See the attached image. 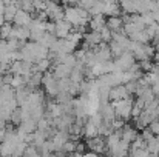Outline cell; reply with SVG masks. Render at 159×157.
I'll list each match as a JSON object with an SVG mask.
<instances>
[{"instance_id":"1","label":"cell","mask_w":159,"mask_h":157,"mask_svg":"<svg viewBox=\"0 0 159 157\" xmlns=\"http://www.w3.org/2000/svg\"><path fill=\"white\" fill-rule=\"evenodd\" d=\"M113 106L116 109V116L119 119H124V120H128L133 114V105H134V100L131 97H127V99H122V100H116L113 102Z\"/></svg>"},{"instance_id":"2","label":"cell","mask_w":159,"mask_h":157,"mask_svg":"<svg viewBox=\"0 0 159 157\" xmlns=\"http://www.w3.org/2000/svg\"><path fill=\"white\" fill-rule=\"evenodd\" d=\"M133 65H136V57L133 55L131 51H125L122 55H119L116 60H114V71H120V72H125L128 71Z\"/></svg>"},{"instance_id":"3","label":"cell","mask_w":159,"mask_h":157,"mask_svg":"<svg viewBox=\"0 0 159 157\" xmlns=\"http://www.w3.org/2000/svg\"><path fill=\"white\" fill-rule=\"evenodd\" d=\"M42 85H43V88H45L48 96H51L54 99L57 97V94H59V80L54 77L53 72H45L43 74Z\"/></svg>"},{"instance_id":"4","label":"cell","mask_w":159,"mask_h":157,"mask_svg":"<svg viewBox=\"0 0 159 157\" xmlns=\"http://www.w3.org/2000/svg\"><path fill=\"white\" fill-rule=\"evenodd\" d=\"M45 12L48 14V19H51L53 22H59L65 19V8L60 6L57 2H48Z\"/></svg>"},{"instance_id":"5","label":"cell","mask_w":159,"mask_h":157,"mask_svg":"<svg viewBox=\"0 0 159 157\" xmlns=\"http://www.w3.org/2000/svg\"><path fill=\"white\" fill-rule=\"evenodd\" d=\"M87 148L96 154L101 156V153H105L107 151V142L102 136H98V137H93V139H88L87 142Z\"/></svg>"},{"instance_id":"6","label":"cell","mask_w":159,"mask_h":157,"mask_svg":"<svg viewBox=\"0 0 159 157\" xmlns=\"http://www.w3.org/2000/svg\"><path fill=\"white\" fill-rule=\"evenodd\" d=\"M94 59H96V62H108V60H111V57H113V54H111V50H110V45L108 43H101V45H98V46H94Z\"/></svg>"},{"instance_id":"7","label":"cell","mask_w":159,"mask_h":157,"mask_svg":"<svg viewBox=\"0 0 159 157\" xmlns=\"http://www.w3.org/2000/svg\"><path fill=\"white\" fill-rule=\"evenodd\" d=\"M56 23V31H54V36L57 39H66L71 31H73V25L70 22H66L65 19L63 20H59V22H54Z\"/></svg>"},{"instance_id":"8","label":"cell","mask_w":159,"mask_h":157,"mask_svg":"<svg viewBox=\"0 0 159 157\" xmlns=\"http://www.w3.org/2000/svg\"><path fill=\"white\" fill-rule=\"evenodd\" d=\"M127 97H130V93H128L125 85H116L110 89V100L111 102L122 100V99H127Z\"/></svg>"},{"instance_id":"9","label":"cell","mask_w":159,"mask_h":157,"mask_svg":"<svg viewBox=\"0 0 159 157\" xmlns=\"http://www.w3.org/2000/svg\"><path fill=\"white\" fill-rule=\"evenodd\" d=\"M73 72V68L65 65V63H57L53 65V74L57 80H62V79H68Z\"/></svg>"},{"instance_id":"10","label":"cell","mask_w":159,"mask_h":157,"mask_svg":"<svg viewBox=\"0 0 159 157\" xmlns=\"http://www.w3.org/2000/svg\"><path fill=\"white\" fill-rule=\"evenodd\" d=\"M124 25H125V22H124V19L120 15H114V17H108L107 19V28L111 29L113 33L124 31Z\"/></svg>"},{"instance_id":"11","label":"cell","mask_w":159,"mask_h":157,"mask_svg":"<svg viewBox=\"0 0 159 157\" xmlns=\"http://www.w3.org/2000/svg\"><path fill=\"white\" fill-rule=\"evenodd\" d=\"M99 112H101V116H102V120H104V122H113V120L117 117V116H116V109H114V106H113L111 103L101 105Z\"/></svg>"},{"instance_id":"12","label":"cell","mask_w":159,"mask_h":157,"mask_svg":"<svg viewBox=\"0 0 159 157\" xmlns=\"http://www.w3.org/2000/svg\"><path fill=\"white\" fill-rule=\"evenodd\" d=\"M33 22V17L30 12L23 11V9H19L17 14H16V19H14V25L16 26H30V23Z\"/></svg>"},{"instance_id":"13","label":"cell","mask_w":159,"mask_h":157,"mask_svg":"<svg viewBox=\"0 0 159 157\" xmlns=\"http://www.w3.org/2000/svg\"><path fill=\"white\" fill-rule=\"evenodd\" d=\"M31 93H33V89H31L28 85L20 86V88L16 89V100H17L19 106H22L23 103H26V100H28V97H30Z\"/></svg>"},{"instance_id":"14","label":"cell","mask_w":159,"mask_h":157,"mask_svg":"<svg viewBox=\"0 0 159 157\" xmlns=\"http://www.w3.org/2000/svg\"><path fill=\"white\" fill-rule=\"evenodd\" d=\"M88 26H90L91 31H98V33H101V31L107 26L105 17H104V15H93V17L90 19Z\"/></svg>"},{"instance_id":"15","label":"cell","mask_w":159,"mask_h":157,"mask_svg":"<svg viewBox=\"0 0 159 157\" xmlns=\"http://www.w3.org/2000/svg\"><path fill=\"white\" fill-rule=\"evenodd\" d=\"M120 136H122V140L131 143V142H134V139L138 137V131H136L134 126H131V125H125V126L120 129Z\"/></svg>"},{"instance_id":"16","label":"cell","mask_w":159,"mask_h":157,"mask_svg":"<svg viewBox=\"0 0 159 157\" xmlns=\"http://www.w3.org/2000/svg\"><path fill=\"white\" fill-rule=\"evenodd\" d=\"M82 136L88 140V139H93V137H98L99 136V129H98V125H94L93 122H87L84 125V129H82Z\"/></svg>"},{"instance_id":"17","label":"cell","mask_w":159,"mask_h":157,"mask_svg":"<svg viewBox=\"0 0 159 157\" xmlns=\"http://www.w3.org/2000/svg\"><path fill=\"white\" fill-rule=\"evenodd\" d=\"M20 8L17 6V3H16V0L11 3V5H6V8H5V20L8 22V23H12L14 22V19H16V14H17V11H19Z\"/></svg>"},{"instance_id":"18","label":"cell","mask_w":159,"mask_h":157,"mask_svg":"<svg viewBox=\"0 0 159 157\" xmlns=\"http://www.w3.org/2000/svg\"><path fill=\"white\" fill-rule=\"evenodd\" d=\"M42 79H43V74L42 72H37V71H34L33 72V76L28 79V82H26V85L33 89V91H36L40 85H42Z\"/></svg>"},{"instance_id":"19","label":"cell","mask_w":159,"mask_h":157,"mask_svg":"<svg viewBox=\"0 0 159 157\" xmlns=\"http://www.w3.org/2000/svg\"><path fill=\"white\" fill-rule=\"evenodd\" d=\"M105 3V2H104ZM120 6L116 3H105L104 5V15H108V17H114V15H119L120 14Z\"/></svg>"},{"instance_id":"20","label":"cell","mask_w":159,"mask_h":157,"mask_svg":"<svg viewBox=\"0 0 159 157\" xmlns=\"http://www.w3.org/2000/svg\"><path fill=\"white\" fill-rule=\"evenodd\" d=\"M25 133H28V134H33V133H36L37 131V122L34 120V119H26V120H23L20 125H19Z\"/></svg>"},{"instance_id":"21","label":"cell","mask_w":159,"mask_h":157,"mask_svg":"<svg viewBox=\"0 0 159 157\" xmlns=\"http://www.w3.org/2000/svg\"><path fill=\"white\" fill-rule=\"evenodd\" d=\"M51 66H53V62H51L50 59H43V60H40V62H37V63L34 65V71L45 74V72H48V71H50V68H51Z\"/></svg>"},{"instance_id":"22","label":"cell","mask_w":159,"mask_h":157,"mask_svg":"<svg viewBox=\"0 0 159 157\" xmlns=\"http://www.w3.org/2000/svg\"><path fill=\"white\" fill-rule=\"evenodd\" d=\"M57 42V37L54 36V34H51V33H47L42 39H40V45H43V46H47V48H51L54 43Z\"/></svg>"},{"instance_id":"23","label":"cell","mask_w":159,"mask_h":157,"mask_svg":"<svg viewBox=\"0 0 159 157\" xmlns=\"http://www.w3.org/2000/svg\"><path fill=\"white\" fill-rule=\"evenodd\" d=\"M131 40L133 42H138V43H148L150 42V37H148V34L145 33V29H142V31H139V33H136L133 37H131Z\"/></svg>"},{"instance_id":"24","label":"cell","mask_w":159,"mask_h":157,"mask_svg":"<svg viewBox=\"0 0 159 157\" xmlns=\"http://www.w3.org/2000/svg\"><path fill=\"white\" fill-rule=\"evenodd\" d=\"M108 45H110V50H111V54H113V57H116V59H117L119 55H122L124 52L127 51V50H125L124 46H120L119 43H116V42H113V40H111V42H110Z\"/></svg>"},{"instance_id":"25","label":"cell","mask_w":159,"mask_h":157,"mask_svg":"<svg viewBox=\"0 0 159 157\" xmlns=\"http://www.w3.org/2000/svg\"><path fill=\"white\" fill-rule=\"evenodd\" d=\"M147 150L152 154H159V136H155L150 142H147Z\"/></svg>"},{"instance_id":"26","label":"cell","mask_w":159,"mask_h":157,"mask_svg":"<svg viewBox=\"0 0 159 157\" xmlns=\"http://www.w3.org/2000/svg\"><path fill=\"white\" fill-rule=\"evenodd\" d=\"M12 28H14V26L6 22V23L0 28V39H2V40H8L9 36H11V33H12Z\"/></svg>"},{"instance_id":"27","label":"cell","mask_w":159,"mask_h":157,"mask_svg":"<svg viewBox=\"0 0 159 157\" xmlns=\"http://www.w3.org/2000/svg\"><path fill=\"white\" fill-rule=\"evenodd\" d=\"M11 123L12 125H16V126H19L22 122H23V117H22V108L19 106L16 111H12V114H11Z\"/></svg>"},{"instance_id":"28","label":"cell","mask_w":159,"mask_h":157,"mask_svg":"<svg viewBox=\"0 0 159 157\" xmlns=\"http://www.w3.org/2000/svg\"><path fill=\"white\" fill-rule=\"evenodd\" d=\"M23 157H42V153H40V150L37 146L28 145L26 150H25V153H23Z\"/></svg>"},{"instance_id":"29","label":"cell","mask_w":159,"mask_h":157,"mask_svg":"<svg viewBox=\"0 0 159 157\" xmlns=\"http://www.w3.org/2000/svg\"><path fill=\"white\" fill-rule=\"evenodd\" d=\"M152 153L147 148H136V150H130V157H150Z\"/></svg>"},{"instance_id":"30","label":"cell","mask_w":159,"mask_h":157,"mask_svg":"<svg viewBox=\"0 0 159 157\" xmlns=\"http://www.w3.org/2000/svg\"><path fill=\"white\" fill-rule=\"evenodd\" d=\"M76 148H77V142H74V140H68V142H65L62 151L66 153V154H71V153H76Z\"/></svg>"},{"instance_id":"31","label":"cell","mask_w":159,"mask_h":157,"mask_svg":"<svg viewBox=\"0 0 159 157\" xmlns=\"http://www.w3.org/2000/svg\"><path fill=\"white\" fill-rule=\"evenodd\" d=\"M26 85V82H25V79L22 77V76H14L12 77V82H11V88H20V86H25Z\"/></svg>"},{"instance_id":"32","label":"cell","mask_w":159,"mask_h":157,"mask_svg":"<svg viewBox=\"0 0 159 157\" xmlns=\"http://www.w3.org/2000/svg\"><path fill=\"white\" fill-rule=\"evenodd\" d=\"M101 36H102V42L110 43V42H111V39H113V31H111V29H108V28L105 26V28L101 31Z\"/></svg>"},{"instance_id":"33","label":"cell","mask_w":159,"mask_h":157,"mask_svg":"<svg viewBox=\"0 0 159 157\" xmlns=\"http://www.w3.org/2000/svg\"><path fill=\"white\" fill-rule=\"evenodd\" d=\"M34 9H36V12H42L47 9V3L43 0H34Z\"/></svg>"},{"instance_id":"34","label":"cell","mask_w":159,"mask_h":157,"mask_svg":"<svg viewBox=\"0 0 159 157\" xmlns=\"http://www.w3.org/2000/svg\"><path fill=\"white\" fill-rule=\"evenodd\" d=\"M96 2H98V0H80V2H79V5H80L82 8H85L87 11H90V9L94 6V3H96Z\"/></svg>"},{"instance_id":"35","label":"cell","mask_w":159,"mask_h":157,"mask_svg":"<svg viewBox=\"0 0 159 157\" xmlns=\"http://www.w3.org/2000/svg\"><path fill=\"white\" fill-rule=\"evenodd\" d=\"M141 137H142V139H144L145 142H150V140H152V139L155 137V134H153V133H152V131H150L148 128H145V129L142 131V134H141Z\"/></svg>"},{"instance_id":"36","label":"cell","mask_w":159,"mask_h":157,"mask_svg":"<svg viewBox=\"0 0 159 157\" xmlns=\"http://www.w3.org/2000/svg\"><path fill=\"white\" fill-rule=\"evenodd\" d=\"M54 31H56V23L54 22H47V33L54 34Z\"/></svg>"},{"instance_id":"37","label":"cell","mask_w":159,"mask_h":157,"mask_svg":"<svg viewBox=\"0 0 159 157\" xmlns=\"http://www.w3.org/2000/svg\"><path fill=\"white\" fill-rule=\"evenodd\" d=\"M6 139V128L5 129H0V143H3Z\"/></svg>"},{"instance_id":"38","label":"cell","mask_w":159,"mask_h":157,"mask_svg":"<svg viewBox=\"0 0 159 157\" xmlns=\"http://www.w3.org/2000/svg\"><path fill=\"white\" fill-rule=\"evenodd\" d=\"M82 157H101V156L96 154V153H93V151H90V153H84V156Z\"/></svg>"},{"instance_id":"39","label":"cell","mask_w":159,"mask_h":157,"mask_svg":"<svg viewBox=\"0 0 159 157\" xmlns=\"http://www.w3.org/2000/svg\"><path fill=\"white\" fill-rule=\"evenodd\" d=\"M5 8H6V5L3 3V0H0V14H5Z\"/></svg>"},{"instance_id":"40","label":"cell","mask_w":159,"mask_h":157,"mask_svg":"<svg viewBox=\"0 0 159 157\" xmlns=\"http://www.w3.org/2000/svg\"><path fill=\"white\" fill-rule=\"evenodd\" d=\"M153 71H155L156 74H159V60H156V62H155V66H153Z\"/></svg>"},{"instance_id":"41","label":"cell","mask_w":159,"mask_h":157,"mask_svg":"<svg viewBox=\"0 0 159 157\" xmlns=\"http://www.w3.org/2000/svg\"><path fill=\"white\" fill-rule=\"evenodd\" d=\"M82 156H84V154H82V153H77V151H76V153L68 154V157H82Z\"/></svg>"},{"instance_id":"42","label":"cell","mask_w":159,"mask_h":157,"mask_svg":"<svg viewBox=\"0 0 159 157\" xmlns=\"http://www.w3.org/2000/svg\"><path fill=\"white\" fill-rule=\"evenodd\" d=\"M5 23H6V20H5V15H3V14H0V28H2Z\"/></svg>"},{"instance_id":"43","label":"cell","mask_w":159,"mask_h":157,"mask_svg":"<svg viewBox=\"0 0 159 157\" xmlns=\"http://www.w3.org/2000/svg\"><path fill=\"white\" fill-rule=\"evenodd\" d=\"M5 128H6V120L0 119V129H5Z\"/></svg>"},{"instance_id":"44","label":"cell","mask_w":159,"mask_h":157,"mask_svg":"<svg viewBox=\"0 0 159 157\" xmlns=\"http://www.w3.org/2000/svg\"><path fill=\"white\" fill-rule=\"evenodd\" d=\"M127 157H128V156H127Z\"/></svg>"}]
</instances>
